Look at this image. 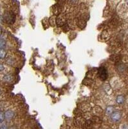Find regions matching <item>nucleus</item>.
<instances>
[{
  "mask_svg": "<svg viewBox=\"0 0 128 129\" xmlns=\"http://www.w3.org/2000/svg\"><path fill=\"white\" fill-rule=\"evenodd\" d=\"M122 129H128V126H127V125H124L122 128Z\"/></svg>",
  "mask_w": 128,
  "mask_h": 129,
  "instance_id": "nucleus-13",
  "label": "nucleus"
},
{
  "mask_svg": "<svg viewBox=\"0 0 128 129\" xmlns=\"http://www.w3.org/2000/svg\"><path fill=\"white\" fill-rule=\"evenodd\" d=\"M4 81H7V82H10V81L12 80V77L11 75H7L3 78Z\"/></svg>",
  "mask_w": 128,
  "mask_h": 129,
  "instance_id": "nucleus-8",
  "label": "nucleus"
},
{
  "mask_svg": "<svg viewBox=\"0 0 128 129\" xmlns=\"http://www.w3.org/2000/svg\"><path fill=\"white\" fill-rule=\"evenodd\" d=\"M113 106H109L106 108V114L109 115V114H111L113 112Z\"/></svg>",
  "mask_w": 128,
  "mask_h": 129,
  "instance_id": "nucleus-6",
  "label": "nucleus"
},
{
  "mask_svg": "<svg viewBox=\"0 0 128 129\" xmlns=\"http://www.w3.org/2000/svg\"><path fill=\"white\" fill-rule=\"evenodd\" d=\"M1 32H2V31H1V28L0 27V35H1Z\"/></svg>",
  "mask_w": 128,
  "mask_h": 129,
  "instance_id": "nucleus-14",
  "label": "nucleus"
},
{
  "mask_svg": "<svg viewBox=\"0 0 128 129\" xmlns=\"http://www.w3.org/2000/svg\"><path fill=\"white\" fill-rule=\"evenodd\" d=\"M3 19L6 23L12 24L15 22V16L12 12H7L3 16Z\"/></svg>",
  "mask_w": 128,
  "mask_h": 129,
  "instance_id": "nucleus-1",
  "label": "nucleus"
},
{
  "mask_svg": "<svg viewBox=\"0 0 128 129\" xmlns=\"http://www.w3.org/2000/svg\"><path fill=\"white\" fill-rule=\"evenodd\" d=\"M6 46V41L3 39H0V48H5Z\"/></svg>",
  "mask_w": 128,
  "mask_h": 129,
  "instance_id": "nucleus-9",
  "label": "nucleus"
},
{
  "mask_svg": "<svg viewBox=\"0 0 128 129\" xmlns=\"http://www.w3.org/2000/svg\"><path fill=\"white\" fill-rule=\"evenodd\" d=\"M6 56V52L3 48H0V59L5 58Z\"/></svg>",
  "mask_w": 128,
  "mask_h": 129,
  "instance_id": "nucleus-7",
  "label": "nucleus"
},
{
  "mask_svg": "<svg viewBox=\"0 0 128 129\" xmlns=\"http://www.w3.org/2000/svg\"><path fill=\"white\" fill-rule=\"evenodd\" d=\"M4 66H3V65H2V64L0 63V72H1V71H3V70H4Z\"/></svg>",
  "mask_w": 128,
  "mask_h": 129,
  "instance_id": "nucleus-11",
  "label": "nucleus"
},
{
  "mask_svg": "<svg viewBox=\"0 0 128 129\" xmlns=\"http://www.w3.org/2000/svg\"><path fill=\"white\" fill-rule=\"evenodd\" d=\"M5 119V114L3 112H2L0 111V123H2Z\"/></svg>",
  "mask_w": 128,
  "mask_h": 129,
  "instance_id": "nucleus-10",
  "label": "nucleus"
},
{
  "mask_svg": "<svg viewBox=\"0 0 128 129\" xmlns=\"http://www.w3.org/2000/svg\"><path fill=\"white\" fill-rule=\"evenodd\" d=\"M0 129H7V127L5 126V125H1L0 127Z\"/></svg>",
  "mask_w": 128,
  "mask_h": 129,
  "instance_id": "nucleus-12",
  "label": "nucleus"
},
{
  "mask_svg": "<svg viewBox=\"0 0 128 129\" xmlns=\"http://www.w3.org/2000/svg\"><path fill=\"white\" fill-rule=\"evenodd\" d=\"M98 75L99 76V78H101V80L104 81L105 79H107L108 78V71L106 70V68L105 67H100L98 69Z\"/></svg>",
  "mask_w": 128,
  "mask_h": 129,
  "instance_id": "nucleus-2",
  "label": "nucleus"
},
{
  "mask_svg": "<svg viewBox=\"0 0 128 129\" xmlns=\"http://www.w3.org/2000/svg\"><path fill=\"white\" fill-rule=\"evenodd\" d=\"M122 117V114L120 112L116 111L113 112L111 115V118L113 120V121L117 122L118 121H120V119H121Z\"/></svg>",
  "mask_w": 128,
  "mask_h": 129,
  "instance_id": "nucleus-3",
  "label": "nucleus"
},
{
  "mask_svg": "<svg viewBox=\"0 0 128 129\" xmlns=\"http://www.w3.org/2000/svg\"><path fill=\"white\" fill-rule=\"evenodd\" d=\"M14 112L12 111V110H8L7 111L5 112V119H8V120H10L13 117H14Z\"/></svg>",
  "mask_w": 128,
  "mask_h": 129,
  "instance_id": "nucleus-4",
  "label": "nucleus"
},
{
  "mask_svg": "<svg viewBox=\"0 0 128 129\" xmlns=\"http://www.w3.org/2000/svg\"><path fill=\"white\" fill-rule=\"evenodd\" d=\"M1 90H0V95H1Z\"/></svg>",
  "mask_w": 128,
  "mask_h": 129,
  "instance_id": "nucleus-15",
  "label": "nucleus"
},
{
  "mask_svg": "<svg viewBox=\"0 0 128 129\" xmlns=\"http://www.w3.org/2000/svg\"><path fill=\"white\" fill-rule=\"evenodd\" d=\"M125 101V98L122 96V95H119L117 97V99H116V101L118 104H122L124 103V102Z\"/></svg>",
  "mask_w": 128,
  "mask_h": 129,
  "instance_id": "nucleus-5",
  "label": "nucleus"
}]
</instances>
